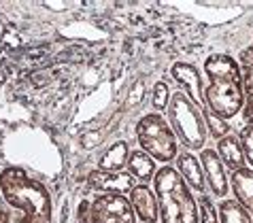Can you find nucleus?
<instances>
[{
	"label": "nucleus",
	"instance_id": "obj_18",
	"mask_svg": "<svg viewBox=\"0 0 253 223\" xmlns=\"http://www.w3.org/2000/svg\"><path fill=\"white\" fill-rule=\"evenodd\" d=\"M202 117H205V123H207V132H211V134H213L217 141L230 134V123L226 119H221V117L213 115L207 107L202 109Z\"/></svg>",
	"mask_w": 253,
	"mask_h": 223
},
{
	"label": "nucleus",
	"instance_id": "obj_7",
	"mask_svg": "<svg viewBox=\"0 0 253 223\" xmlns=\"http://www.w3.org/2000/svg\"><path fill=\"white\" fill-rule=\"evenodd\" d=\"M200 166H202V174H205V183L209 185V189L213 191L215 198L226 200L228 196V177H226V168H223L219 155L215 153V149H202L200 151Z\"/></svg>",
	"mask_w": 253,
	"mask_h": 223
},
{
	"label": "nucleus",
	"instance_id": "obj_11",
	"mask_svg": "<svg viewBox=\"0 0 253 223\" xmlns=\"http://www.w3.org/2000/svg\"><path fill=\"white\" fill-rule=\"evenodd\" d=\"M179 177L183 179V183L189 187L192 191H198L205 196V174H202V166H200V159L189 151H183L177 155V168Z\"/></svg>",
	"mask_w": 253,
	"mask_h": 223
},
{
	"label": "nucleus",
	"instance_id": "obj_5",
	"mask_svg": "<svg viewBox=\"0 0 253 223\" xmlns=\"http://www.w3.org/2000/svg\"><path fill=\"white\" fill-rule=\"evenodd\" d=\"M136 138L140 151L162 164H170L179 155V141L174 136L170 123L164 115L149 113L143 115L136 123Z\"/></svg>",
	"mask_w": 253,
	"mask_h": 223
},
{
	"label": "nucleus",
	"instance_id": "obj_10",
	"mask_svg": "<svg viewBox=\"0 0 253 223\" xmlns=\"http://www.w3.org/2000/svg\"><path fill=\"white\" fill-rule=\"evenodd\" d=\"M130 204L134 211L136 219L143 223H156L160 219V211H158V198L149 185H136L130 191Z\"/></svg>",
	"mask_w": 253,
	"mask_h": 223
},
{
	"label": "nucleus",
	"instance_id": "obj_12",
	"mask_svg": "<svg viewBox=\"0 0 253 223\" xmlns=\"http://www.w3.org/2000/svg\"><path fill=\"white\" fill-rule=\"evenodd\" d=\"M230 183L232 191H234V200L253 217V170L247 166L241 170H234L230 177Z\"/></svg>",
	"mask_w": 253,
	"mask_h": 223
},
{
	"label": "nucleus",
	"instance_id": "obj_3",
	"mask_svg": "<svg viewBox=\"0 0 253 223\" xmlns=\"http://www.w3.org/2000/svg\"><path fill=\"white\" fill-rule=\"evenodd\" d=\"M162 223H200L198 202L174 166H162L153 179Z\"/></svg>",
	"mask_w": 253,
	"mask_h": 223
},
{
	"label": "nucleus",
	"instance_id": "obj_4",
	"mask_svg": "<svg viewBox=\"0 0 253 223\" xmlns=\"http://www.w3.org/2000/svg\"><path fill=\"white\" fill-rule=\"evenodd\" d=\"M168 123L177 136V141L185 145V149H205L207 143V123L202 111L187 98L183 92H174L168 100Z\"/></svg>",
	"mask_w": 253,
	"mask_h": 223
},
{
	"label": "nucleus",
	"instance_id": "obj_19",
	"mask_svg": "<svg viewBox=\"0 0 253 223\" xmlns=\"http://www.w3.org/2000/svg\"><path fill=\"white\" fill-rule=\"evenodd\" d=\"M238 141H241V147L245 153V162H249L253 170V125H245L241 134H238Z\"/></svg>",
	"mask_w": 253,
	"mask_h": 223
},
{
	"label": "nucleus",
	"instance_id": "obj_1",
	"mask_svg": "<svg viewBox=\"0 0 253 223\" xmlns=\"http://www.w3.org/2000/svg\"><path fill=\"white\" fill-rule=\"evenodd\" d=\"M209 85L205 89V104L213 115L232 119L243 111V68L226 53H213L205 62Z\"/></svg>",
	"mask_w": 253,
	"mask_h": 223
},
{
	"label": "nucleus",
	"instance_id": "obj_16",
	"mask_svg": "<svg viewBox=\"0 0 253 223\" xmlns=\"http://www.w3.org/2000/svg\"><path fill=\"white\" fill-rule=\"evenodd\" d=\"M217 219L219 223H253V217L236 200H221L217 208Z\"/></svg>",
	"mask_w": 253,
	"mask_h": 223
},
{
	"label": "nucleus",
	"instance_id": "obj_15",
	"mask_svg": "<svg viewBox=\"0 0 253 223\" xmlns=\"http://www.w3.org/2000/svg\"><path fill=\"white\" fill-rule=\"evenodd\" d=\"M128 157H130V149L124 141L113 143L111 147L104 151V155L100 157L98 162V170H104V172H124L126 164H128Z\"/></svg>",
	"mask_w": 253,
	"mask_h": 223
},
{
	"label": "nucleus",
	"instance_id": "obj_9",
	"mask_svg": "<svg viewBox=\"0 0 253 223\" xmlns=\"http://www.w3.org/2000/svg\"><path fill=\"white\" fill-rule=\"evenodd\" d=\"M87 185L100 193H117V196H126L136 187L134 179L128 172H104V170L89 172Z\"/></svg>",
	"mask_w": 253,
	"mask_h": 223
},
{
	"label": "nucleus",
	"instance_id": "obj_25",
	"mask_svg": "<svg viewBox=\"0 0 253 223\" xmlns=\"http://www.w3.org/2000/svg\"><path fill=\"white\" fill-rule=\"evenodd\" d=\"M9 221H11V215L4 208H0V223H9Z\"/></svg>",
	"mask_w": 253,
	"mask_h": 223
},
{
	"label": "nucleus",
	"instance_id": "obj_17",
	"mask_svg": "<svg viewBox=\"0 0 253 223\" xmlns=\"http://www.w3.org/2000/svg\"><path fill=\"white\" fill-rule=\"evenodd\" d=\"M243 68V119L247 121V125H253V68L241 66Z\"/></svg>",
	"mask_w": 253,
	"mask_h": 223
},
{
	"label": "nucleus",
	"instance_id": "obj_24",
	"mask_svg": "<svg viewBox=\"0 0 253 223\" xmlns=\"http://www.w3.org/2000/svg\"><path fill=\"white\" fill-rule=\"evenodd\" d=\"M241 66H249V68H253V43H251V47L247 51H243L241 53Z\"/></svg>",
	"mask_w": 253,
	"mask_h": 223
},
{
	"label": "nucleus",
	"instance_id": "obj_2",
	"mask_svg": "<svg viewBox=\"0 0 253 223\" xmlns=\"http://www.w3.org/2000/svg\"><path fill=\"white\" fill-rule=\"evenodd\" d=\"M0 193L11 208L22 213L17 223H51V193L24 168L6 166L4 170H0Z\"/></svg>",
	"mask_w": 253,
	"mask_h": 223
},
{
	"label": "nucleus",
	"instance_id": "obj_20",
	"mask_svg": "<svg viewBox=\"0 0 253 223\" xmlns=\"http://www.w3.org/2000/svg\"><path fill=\"white\" fill-rule=\"evenodd\" d=\"M153 107L158 111H164L168 107V100H170V89L164 81H158L156 85H153Z\"/></svg>",
	"mask_w": 253,
	"mask_h": 223
},
{
	"label": "nucleus",
	"instance_id": "obj_21",
	"mask_svg": "<svg viewBox=\"0 0 253 223\" xmlns=\"http://www.w3.org/2000/svg\"><path fill=\"white\" fill-rule=\"evenodd\" d=\"M198 206H200V223H219V219H217V211H215L213 202L207 198V193L200 198Z\"/></svg>",
	"mask_w": 253,
	"mask_h": 223
},
{
	"label": "nucleus",
	"instance_id": "obj_6",
	"mask_svg": "<svg viewBox=\"0 0 253 223\" xmlns=\"http://www.w3.org/2000/svg\"><path fill=\"white\" fill-rule=\"evenodd\" d=\"M89 223H136V215L126 196L98 193L89 202Z\"/></svg>",
	"mask_w": 253,
	"mask_h": 223
},
{
	"label": "nucleus",
	"instance_id": "obj_14",
	"mask_svg": "<svg viewBox=\"0 0 253 223\" xmlns=\"http://www.w3.org/2000/svg\"><path fill=\"white\" fill-rule=\"evenodd\" d=\"M128 174L134 181H138V185H149L153 179H156V172H158V166H156V159L149 157L145 151H132L130 157H128Z\"/></svg>",
	"mask_w": 253,
	"mask_h": 223
},
{
	"label": "nucleus",
	"instance_id": "obj_22",
	"mask_svg": "<svg viewBox=\"0 0 253 223\" xmlns=\"http://www.w3.org/2000/svg\"><path fill=\"white\" fill-rule=\"evenodd\" d=\"M75 223H89V202L83 200L77 206V215H75Z\"/></svg>",
	"mask_w": 253,
	"mask_h": 223
},
{
	"label": "nucleus",
	"instance_id": "obj_13",
	"mask_svg": "<svg viewBox=\"0 0 253 223\" xmlns=\"http://www.w3.org/2000/svg\"><path fill=\"white\" fill-rule=\"evenodd\" d=\"M215 153L219 155L223 168H230L232 172L245 168V153L241 147V141H238L236 134H228L217 141Z\"/></svg>",
	"mask_w": 253,
	"mask_h": 223
},
{
	"label": "nucleus",
	"instance_id": "obj_8",
	"mask_svg": "<svg viewBox=\"0 0 253 223\" xmlns=\"http://www.w3.org/2000/svg\"><path fill=\"white\" fill-rule=\"evenodd\" d=\"M170 74H172V79L187 92V98L192 100L196 107L200 111L207 107L205 104V87H202V79H200L198 68L194 64H187V62H177V64H172Z\"/></svg>",
	"mask_w": 253,
	"mask_h": 223
},
{
	"label": "nucleus",
	"instance_id": "obj_23",
	"mask_svg": "<svg viewBox=\"0 0 253 223\" xmlns=\"http://www.w3.org/2000/svg\"><path fill=\"white\" fill-rule=\"evenodd\" d=\"M143 89H145V85H143V83H136V85L134 87H132V92H130V104H134V102H140V98H143Z\"/></svg>",
	"mask_w": 253,
	"mask_h": 223
}]
</instances>
